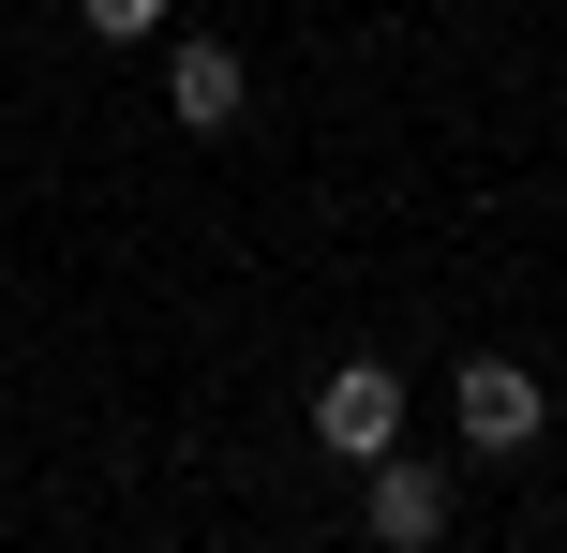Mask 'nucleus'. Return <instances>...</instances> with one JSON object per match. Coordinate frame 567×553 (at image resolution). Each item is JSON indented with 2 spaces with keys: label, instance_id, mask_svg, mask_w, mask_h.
<instances>
[{
  "label": "nucleus",
  "instance_id": "f257e3e1",
  "mask_svg": "<svg viewBox=\"0 0 567 553\" xmlns=\"http://www.w3.org/2000/svg\"><path fill=\"white\" fill-rule=\"evenodd\" d=\"M449 419H463V449H478V464H523V449H538V419H553V389L523 375V359H463V375H449Z\"/></svg>",
  "mask_w": 567,
  "mask_h": 553
},
{
  "label": "nucleus",
  "instance_id": "39448f33",
  "mask_svg": "<svg viewBox=\"0 0 567 553\" xmlns=\"http://www.w3.org/2000/svg\"><path fill=\"white\" fill-rule=\"evenodd\" d=\"M75 30H105V45H150V30H165V0H75Z\"/></svg>",
  "mask_w": 567,
  "mask_h": 553
},
{
  "label": "nucleus",
  "instance_id": "20e7f679",
  "mask_svg": "<svg viewBox=\"0 0 567 553\" xmlns=\"http://www.w3.org/2000/svg\"><path fill=\"white\" fill-rule=\"evenodd\" d=\"M165 120L225 150L239 120H255V90H239V45H209V30H195V45H165Z\"/></svg>",
  "mask_w": 567,
  "mask_h": 553
},
{
  "label": "nucleus",
  "instance_id": "7ed1b4c3",
  "mask_svg": "<svg viewBox=\"0 0 567 553\" xmlns=\"http://www.w3.org/2000/svg\"><path fill=\"white\" fill-rule=\"evenodd\" d=\"M313 449H343V464L403 449V375H389V359H343V375H313Z\"/></svg>",
  "mask_w": 567,
  "mask_h": 553
},
{
  "label": "nucleus",
  "instance_id": "f03ea898",
  "mask_svg": "<svg viewBox=\"0 0 567 553\" xmlns=\"http://www.w3.org/2000/svg\"><path fill=\"white\" fill-rule=\"evenodd\" d=\"M359 524H373V553H433V539H449V464L373 449V464H359Z\"/></svg>",
  "mask_w": 567,
  "mask_h": 553
}]
</instances>
